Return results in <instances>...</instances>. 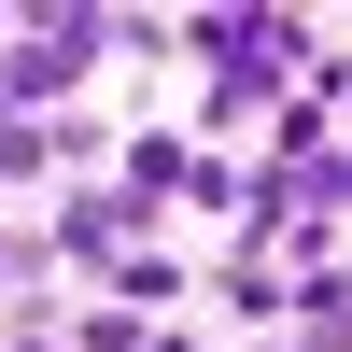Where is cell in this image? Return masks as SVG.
<instances>
[{
  "instance_id": "cell-1",
  "label": "cell",
  "mask_w": 352,
  "mask_h": 352,
  "mask_svg": "<svg viewBox=\"0 0 352 352\" xmlns=\"http://www.w3.org/2000/svg\"><path fill=\"white\" fill-rule=\"evenodd\" d=\"M169 43L212 71V113H282L296 99V56L324 43V28H296V14H184Z\"/></svg>"
},
{
  "instance_id": "cell-2",
  "label": "cell",
  "mask_w": 352,
  "mask_h": 352,
  "mask_svg": "<svg viewBox=\"0 0 352 352\" xmlns=\"http://www.w3.org/2000/svg\"><path fill=\"white\" fill-rule=\"evenodd\" d=\"M99 56H113V14H99V0H43V14L0 43V113H43V127H56Z\"/></svg>"
},
{
  "instance_id": "cell-3",
  "label": "cell",
  "mask_w": 352,
  "mask_h": 352,
  "mask_svg": "<svg viewBox=\"0 0 352 352\" xmlns=\"http://www.w3.org/2000/svg\"><path fill=\"white\" fill-rule=\"evenodd\" d=\"M141 226H155V197H141V184H71V197H56V226H43V254H56L71 282H99L113 254H141Z\"/></svg>"
},
{
  "instance_id": "cell-4",
  "label": "cell",
  "mask_w": 352,
  "mask_h": 352,
  "mask_svg": "<svg viewBox=\"0 0 352 352\" xmlns=\"http://www.w3.org/2000/svg\"><path fill=\"white\" fill-rule=\"evenodd\" d=\"M282 324H296V352H352V268H296Z\"/></svg>"
},
{
  "instance_id": "cell-5",
  "label": "cell",
  "mask_w": 352,
  "mask_h": 352,
  "mask_svg": "<svg viewBox=\"0 0 352 352\" xmlns=\"http://www.w3.org/2000/svg\"><path fill=\"white\" fill-rule=\"evenodd\" d=\"M184 169H197V141H184V127H141L127 155H113V184H141V197L169 212V197H184Z\"/></svg>"
},
{
  "instance_id": "cell-6",
  "label": "cell",
  "mask_w": 352,
  "mask_h": 352,
  "mask_svg": "<svg viewBox=\"0 0 352 352\" xmlns=\"http://www.w3.org/2000/svg\"><path fill=\"white\" fill-rule=\"evenodd\" d=\"M212 296L240 310V324H282V254H240V240H226V268H212Z\"/></svg>"
},
{
  "instance_id": "cell-7",
  "label": "cell",
  "mask_w": 352,
  "mask_h": 352,
  "mask_svg": "<svg viewBox=\"0 0 352 352\" xmlns=\"http://www.w3.org/2000/svg\"><path fill=\"white\" fill-rule=\"evenodd\" d=\"M71 127V113H56ZM56 127L43 113H0V184H56Z\"/></svg>"
},
{
  "instance_id": "cell-8",
  "label": "cell",
  "mask_w": 352,
  "mask_h": 352,
  "mask_svg": "<svg viewBox=\"0 0 352 352\" xmlns=\"http://www.w3.org/2000/svg\"><path fill=\"white\" fill-rule=\"evenodd\" d=\"M99 282H113V310H169V296H184V268H169V254H113Z\"/></svg>"
},
{
  "instance_id": "cell-9",
  "label": "cell",
  "mask_w": 352,
  "mask_h": 352,
  "mask_svg": "<svg viewBox=\"0 0 352 352\" xmlns=\"http://www.w3.org/2000/svg\"><path fill=\"white\" fill-rule=\"evenodd\" d=\"M155 324H141V310H71V352H141Z\"/></svg>"
},
{
  "instance_id": "cell-10",
  "label": "cell",
  "mask_w": 352,
  "mask_h": 352,
  "mask_svg": "<svg viewBox=\"0 0 352 352\" xmlns=\"http://www.w3.org/2000/svg\"><path fill=\"white\" fill-rule=\"evenodd\" d=\"M43 268H56V254H43V240H14V226H0V296H43Z\"/></svg>"
},
{
  "instance_id": "cell-11",
  "label": "cell",
  "mask_w": 352,
  "mask_h": 352,
  "mask_svg": "<svg viewBox=\"0 0 352 352\" xmlns=\"http://www.w3.org/2000/svg\"><path fill=\"white\" fill-rule=\"evenodd\" d=\"M0 352H56V324H14V338H0Z\"/></svg>"
},
{
  "instance_id": "cell-12",
  "label": "cell",
  "mask_w": 352,
  "mask_h": 352,
  "mask_svg": "<svg viewBox=\"0 0 352 352\" xmlns=\"http://www.w3.org/2000/svg\"><path fill=\"white\" fill-rule=\"evenodd\" d=\"M141 352H184V324H155V338H141Z\"/></svg>"
}]
</instances>
